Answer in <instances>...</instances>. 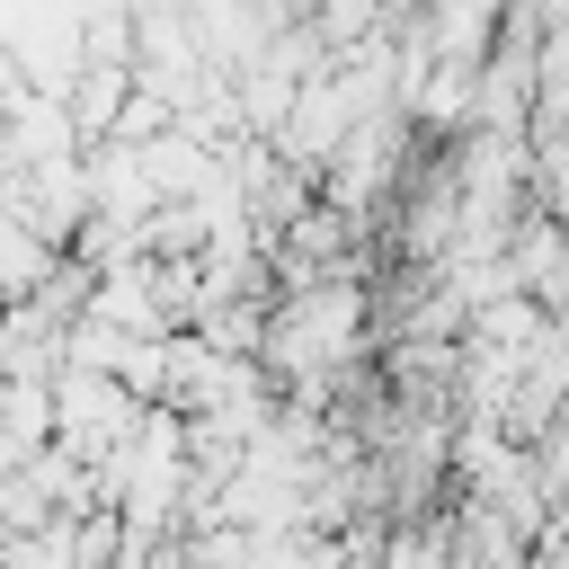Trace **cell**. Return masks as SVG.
<instances>
[{
  "label": "cell",
  "instance_id": "1",
  "mask_svg": "<svg viewBox=\"0 0 569 569\" xmlns=\"http://www.w3.org/2000/svg\"><path fill=\"white\" fill-rule=\"evenodd\" d=\"M365 284L356 276H329V284H293L276 311H267V347L258 365L293 391V400H329V391H356V356H365Z\"/></svg>",
  "mask_w": 569,
  "mask_h": 569
},
{
  "label": "cell",
  "instance_id": "4",
  "mask_svg": "<svg viewBox=\"0 0 569 569\" xmlns=\"http://www.w3.org/2000/svg\"><path fill=\"white\" fill-rule=\"evenodd\" d=\"M560 427H569V409H560Z\"/></svg>",
  "mask_w": 569,
  "mask_h": 569
},
{
  "label": "cell",
  "instance_id": "2",
  "mask_svg": "<svg viewBox=\"0 0 569 569\" xmlns=\"http://www.w3.org/2000/svg\"><path fill=\"white\" fill-rule=\"evenodd\" d=\"M53 409H62V445L98 471L160 400H142L133 382H116V373H89V365H53Z\"/></svg>",
  "mask_w": 569,
  "mask_h": 569
},
{
  "label": "cell",
  "instance_id": "3",
  "mask_svg": "<svg viewBox=\"0 0 569 569\" xmlns=\"http://www.w3.org/2000/svg\"><path fill=\"white\" fill-rule=\"evenodd\" d=\"M400 160H409V142H400V116H391V107H382V116H365V124L338 142V160L320 169V178H329V204L365 213V204L391 187V169H400Z\"/></svg>",
  "mask_w": 569,
  "mask_h": 569
}]
</instances>
